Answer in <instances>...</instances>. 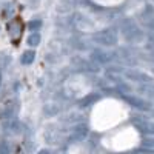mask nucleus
Instances as JSON below:
<instances>
[{"label": "nucleus", "mask_w": 154, "mask_h": 154, "mask_svg": "<svg viewBox=\"0 0 154 154\" xmlns=\"http://www.w3.org/2000/svg\"><path fill=\"white\" fill-rule=\"evenodd\" d=\"M17 105H19V103H17L14 99L8 100L6 103L3 105L2 111H0V120H11V119H16V112H17V109H19Z\"/></svg>", "instance_id": "nucleus-1"}, {"label": "nucleus", "mask_w": 154, "mask_h": 154, "mask_svg": "<svg viewBox=\"0 0 154 154\" xmlns=\"http://www.w3.org/2000/svg\"><path fill=\"white\" fill-rule=\"evenodd\" d=\"M94 40L102 43V45H112L116 42V34H112L109 29L102 31L99 34H94Z\"/></svg>", "instance_id": "nucleus-2"}, {"label": "nucleus", "mask_w": 154, "mask_h": 154, "mask_svg": "<svg viewBox=\"0 0 154 154\" xmlns=\"http://www.w3.org/2000/svg\"><path fill=\"white\" fill-rule=\"evenodd\" d=\"M88 130H86V125H77L74 130H72V134H71V139L72 140H77V142H80L82 139H85Z\"/></svg>", "instance_id": "nucleus-3"}, {"label": "nucleus", "mask_w": 154, "mask_h": 154, "mask_svg": "<svg viewBox=\"0 0 154 154\" xmlns=\"http://www.w3.org/2000/svg\"><path fill=\"white\" fill-rule=\"evenodd\" d=\"M40 42H42V35L38 34V32H31V34H28V37H26V45L31 46V48L38 46V45H40Z\"/></svg>", "instance_id": "nucleus-4"}, {"label": "nucleus", "mask_w": 154, "mask_h": 154, "mask_svg": "<svg viewBox=\"0 0 154 154\" xmlns=\"http://www.w3.org/2000/svg\"><path fill=\"white\" fill-rule=\"evenodd\" d=\"M5 128H6V131H11V133H14V134H19V133H20L22 125H20V122H19V120L11 119V120H8V122L5 123Z\"/></svg>", "instance_id": "nucleus-5"}, {"label": "nucleus", "mask_w": 154, "mask_h": 154, "mask_svg": "<svg viewBox=\"0 0 154 154\" xmlns=\"http://www.w3.org/2000/svg\"><path fill=\"white\" fill-rule=\"evenodd\" d=\"M34 59H35V53L32 49H29V51H25V53L22 54L20 62H22V65H31V63L34 62Z\"/></svg>", "instance_id": "nucleus-6"}, {"label": "nucleus", "mask_w": 154, "mask_h": 154, "mask_svg": "<svg viewBox=\"0 0 154 154\" xmlns=\"http://www.w3.org/2000/svg\"><path fill=\"white\" fill-rule=\"evenodd\" d=\"M42 19H32V20H29L28 22V29L29 31H32V32H35L37 29H40V26H42Z\"/></svg>", "instance_id": "nucleus-7"}, {"label": "nucleus", "mask_w": 154, "mask_h": 154, "mask_svg": "<svg viewBox=\"0 0 154 154\" xmlns=\"http://www.w3.org/2000/svg\"><path fill=\"white\" fill-rule=\"evenodd\" d=\"M0 154H11V148L6 142H0Z\"/></svg>", "instance_id": "nucleus-8"}, {"label": "nucleus", "mask_w": 154, "mask_h": 154, "mask_svg": "<svg viewBox=\"0 0 154 154\" xmlns=\"http://www.w3.org/2000/svg\"><path fill=\"white\" fill-rule=\"evenodd\" d=\"M37 154H49V151H48V149H40Z\"/></svg>", "instance_id": "nucleus-9"}, {"label": "nucleus", "mask_w": 154, "mask_h": 154, "mask_svg": "<svg viewBox=\"0 0 154 154\" xmlns=\"http://www.w3.org/2000/svg\"><path fill=\"white\" fill-rule=\"evenodd\" d=\"M0 83H2V74H0Z\"/></svg>", "instance_id": "nucleus-10"}]
</instances>
